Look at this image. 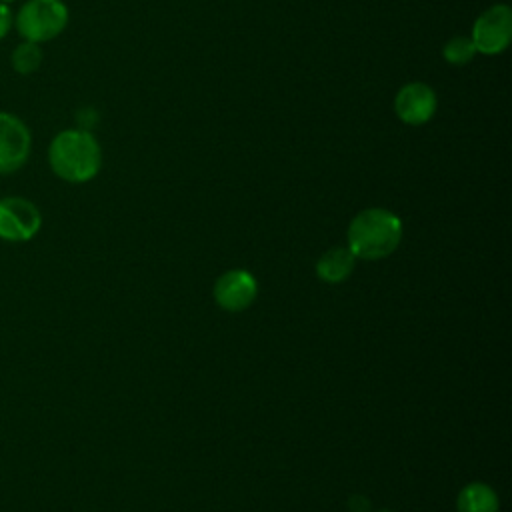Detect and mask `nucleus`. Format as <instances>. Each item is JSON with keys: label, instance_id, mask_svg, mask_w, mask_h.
Listing matches in <instances>:
<instances>
[{"label": "nucleus", "instance_id": "obj_5", "mask_svg": "<svg viewBox=\"0 0 512 512\" xmlns=\"http://www.w3.org/2000/svg\"><path fill=\"white\" fill-rule=\"evenodd\" d=\"M512 38V10L506 4H494L484 10L472 26V42L480 54H500Z\"/></svg>", "mask_w": 512, "mask_h": 512}, {"label": "nucleus", "instance_id": "obj_1", "mask_svg": "<svg viewBox=\"0 0 512 512\" xmlns=\"http://www.w3.org/2000/svg\"><path fill=\"white\" fill-rule=\"evenodd\" d=\"M48 164L60 180L82 184L100 172L102 150L88 130L68 128L52 138L48 146Z\"/></svg>", "mask_w": 512, "mask_h": 512}, {"label": "nucleus", "instance_id": "obj_12", "mask_svg": "<svg viewBox=\"0 0 512 512\" xmlns=\"http://www.w3.org/2000/svg\"><path fill=\"white\" fill-rule=\"evenodd\" d=\"M476 54V48H474V42L466 36H454L450 38L444 48H442V56L448 64L452 66H464L468 64Z\"/></svg>", "mask_w": 512, "mask_h": 512}, {"label": "nucleus", "instance_id": "obj_13", "mask_svg": "<svg viewBox=\"0 0 512 512\" xmlns=\"http://www.w3.org/2000/svg\"><path fill=\"white\" fill-rule=\"evenodd\" d=\"M12 24H14V14H12L10 6L0 2V40L10 32Z\"/></svg>", "mask_w": 512, "mask_h": 512}, {"label": "nucleus", "instance_id": "obj_8", "mask_svg": "<svg viewBox=\"0 0 512 512\" xmlns=\"http://www.w3.org/2000/svg\"><path fill=\"white\" fill-rule=\"evenodd\" d=\"M394 112L404 124L420 126L436 112V92L424 82H410L398 90Z\"/></svg>", "mask_w": 512, "mask_h": 512}, {"label": "nucleus", "instance_id": "obj_2", "mask_svg": "<svg viewBox=\"0 0 512 512\" xmlns=\"http://www.w3.org/2000/svg\"><path fill=\"white\" fill-rule=\"evenodd\" d=\"M348 250L354 258L380 260L390 256L402 240V220L384 208L358 212L348 226Z\"/></svg>", "mask_w": 512, "mask_h": 512}, {"label": "nucleus", "instance_id": "obj_7", "mask_svg": "<svg viewBox=\"0 0 512 512\" xmlns=\"http://www.w3.org/2000/svg\"><path fill=\"white\" fill-rule=\"evenodd\" d=\"M258 294L254 276L246 270H228L214 284V300L226 312L246 310Z\"/></svg>", "mask_w": 512, "mask_h": 512}, {"label": "nucleus", "instance_id": "obj_9", "mask_svg": "<svg viewBox=\"0 0 512 512\" xmlns=\"http://www.w3.org/2000/svg\"><path fill=\"white\" fill-rule=\"evenodd\" d=\"M354 254L348 248H330L316 262V276L326 284L344 282L354 270Z\"/></svg>", "mask_w": 512, "mask_h": 512}, {"label": "nucleus", "instance_id": "obj_15", "mask_svg": "<svg viewBox=\"0 0 512 512\" xmlns=\"http://www.w3.org/2000/svg\"><path fill=\"white\" fill-rule=\"evenodd\" d=\"M380 512H388V510H380Z\"/></svg>", "mask_w": 512, "mask_h": 512}, {"label": "nucleus", "instance_id": "obj_3", "mask_svg": "<svg viewBox=\"0 0 512 512\" xmlns=\"http://www.w3.org/2000/svg\"><path fill=\"white\" fill-rule=\"evenodd\" d=\"M68 8L62 0H26L14 16L18 34L28 42H48L64 32Z\"/></svg>", "mask_w": 512, "mask_h": 512}, {"label": "nucleus", "instance_id": "obj_6", "mask_svg": "<svg viewBox=\"0 0 512 512\" xmlns=\"http://www.w3.org/2000/svg\"><path fill=\"white\" fill-rule=\"evenodd\" d=\"M30 128L12 112L0 110V176L18 172L30 158Z\"/></svg>", "mask_w": 512, "mask_h": 512}, {"label": "nucleus", "instance_id": "obj_11", "mask_svg": "<svg viewBox=\"0 0 512 512\" xmlns=\"http://www.w3.org/2000/svg\"><path fill=\"white\" fill-rule=\"evenodd\" d=\"M40 64H42V48L36 42L24 40L10 54L12 70L22 74V76H28V74L36 72L40 68Z\"/></svg>", "mask_w": 512, "mask_h": 512}, {"label": "nucleus", "instance_id": "obj_10", "mask_svg": "<svg viewBox=\"0 0 512 512\" xmlns=\"http://www.w3.org/2000/svg\"><path fill=\"white\" fill-rule=\"evenodd\" d=\"M458 512H498L496 492L482 482H472L464 486L456 500Z\"/></svg>", "mask_w": 512, "mask_h": 512}, {"label": "nucleus", "instance_id": "obj_14", "mask_svg": "<svg viewBox=\"0 0 512 512\" xmlns=\"http://www.w3.org/2000/svg\"><path fill=\"white\" fill-rule=\"evenodd\" d=\"M0 2H2V4H8V6H10V4H12V2H16V0H0Z\"/></svg>", "mask_w": 512, "mask_h": 512}, {"label": "nucleus", "instance_id": "obj_4", "mask_svg": "<svg viewBox=\"0 0 512 512\" xmlns=\"http://www.w3.org/2000/svg\"><path fill=\"white\" fill-rule=\"evenodd\" d=\"M42 228L40 208L24 196L0 198V238L6 242H28Z\"/></svg>", "mask_w": 512, "mask_h": 512}]
</instances>
